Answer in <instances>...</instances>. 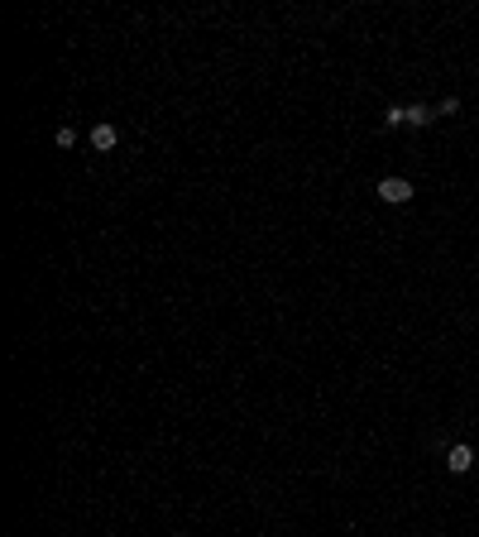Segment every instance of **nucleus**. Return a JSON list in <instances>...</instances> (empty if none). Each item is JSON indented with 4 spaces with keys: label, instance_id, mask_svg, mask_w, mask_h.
Wrapping results in <instances>:
<instances>
[{
    "label": "nucleus",
    "instance_id": "f257e3e1",
    "mask_svg": "<svg viewBox=\"0 0 479 537\" xmlns=\"http://www.w3.org/2000/svg\"><path fill=\"white\" fill-rule=\"evenodd\" d=\"M379 202H388V207H402V202H412V183L407 178H379Z\"/></svg>",
    "mask_w": 479,
    "mask_h": 537
},
{
    "label": "nucleus",
    "instance_id": "f03ea898",
    "mask_svg": "<svg viewBox=\"0 0 479 537\" xmlns=\"http://www.w3.org/2000/svg\"><path fill=\"white\" fill-rule=\"evenodd\" d=\"M120 144V130L110 125V120H101V125H91V149H101V154H110Z\"/></svg>",
    "mask_w": 479,
    "mask_h": 537
},
{
    "label": "nucleus",
    "instance_id": "7ed1b4c3",
    "mask_svg": "<svg viewBox=\"0 0 479 537\" xmlns=\"http://www.w3.org/2000/svg\"><path fill=\"white\" fill-rule=\"evenodd\" d=\"M446 465H451V475H465V470L475 465V451H470L465 441H455L451 451H446Z\"/></svg>",
    "mask_w": 479,
    "mask_h": 537
},
{
    "label": "nucleus",
    "instance_id": "20e7f679",
    "mask_svg": "<svg viewBox=\"0 0 479 537\" xmlns=\"http://www.w3.org/2000/svg\"><path fill=\"white\" fill-rule=\"evenodd\" d=\"M431 120H436V110H431V106H407V125L422 130V125H431Z\"/></svg>",
    "mask_w": 479,
    "mask_h": 537
},
{
    "label": "nucleus",
    "instance_id": "39448f33",
    "mask_svg": "<svg viewBox=\"0 0 479 537\" xmlns=\"http://www.w3.org/2000/svg\"><path fill=\"white\" fill-rule=\"evenodd\" d=\"M383 125H407V106H388L383 110Z\"/></svg>",
    "mask_w": 479,
    "mask_h": 537
},
{
    "label": "nucleus",
    "instance_id": "423d86ee",
    "mask_svg": "<svg viewBox=\"0 0 479 537\" xmlns=\"http://www.w3.org/2000/svg\"><path fill=\"white\" fill-rule=\"evenodd\" d=\"M53 139H58V149H72V144H77V130H72V125H63Z\"/></svg>",
    "mask_w": 479,
    "mask_h": 537
},
{
    "label": "nucleus",
    "instance_id": "0eeeda50",
    "mask_svg": "<svg viewBox=\"0 0 479 537\" xmlns=\"http://www.w3.org/2000/svg\"><path fill=\"white\" fill-rule=\"evenodd\" d=\"M455 110H460V101H455V96H446V101L436 106V115H455Z\"/></svg>",
    "mask_w": 479,
    "mask_h": 537
}]
</instances>
